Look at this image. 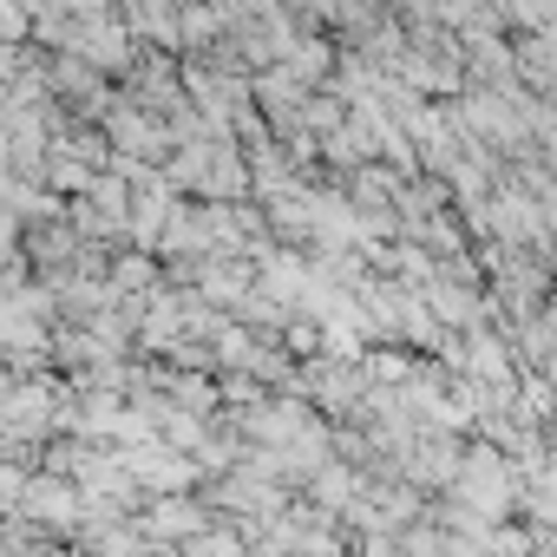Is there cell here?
<instances>
[{
  "mask_svg": "<svg viewBox=\"0 0 557 557\" xmlns=\"http://www.w3.org/2000/svg\"><path fill=\"white\" fill-rule=\"evenodd\" d=\"M86 485L79 479H66V472H53V466H34L27 472V492H21V518H34L40 531H53V537H73L79 524H86Z\"/></svg>",
  "mask_w": 557,
  "mask_h": 557,
  "instance_id": "obj_1",
  "label": "cell"
},
{
  "mask_svg": "<svg viewBox=\"0 0 557 557\" xmlns=\"http://www.w3.org/2000/svg\"><path fill=\"white\" fill-rule=\"evenodd\" d=\"M99 125H106V138H112V158H138V164H164V158L177 151V138H171V125H164L158 112H145V106H132L125 92L112 99V112H106Z\"/></svg>",
  "mask_w": 557,
  "mask_h": 557,
  "instance_id": "obj_2",
  "label": "cell"
},
{
  "mask_svg": "<svg viewBox=\"0 0 557 557\" xmlns=\"http://www.w3.org/2000/svg\"><path fill=\"white\" fill-rule=\"evenodd\" d=\"M125 472L138 479L145 498H164V492H197L203 485V466L190 453H177L171 440H145V446H125Z\"/></svg>",
  "mask_w": 557,
  "mask_h": 557,
  "instance_id": "obj_3",
  "label": "cell"
},
{
  "mask_svg": "<svg viewBox=\"0 0 557 557\" xmlns=\"http://www.w3.org/2000/svg\"><path fill=\"white\" fill-rule=\"evenodd\" d=\"M216 511L203 505V492H164V498H145L138 505V531L145 544H190Z\"/></svg>",
  "mask_w": 557,
  "mask_h": 557,
  "instance_id": "obj_4",
  "label": "cell"
},
{
  "mask_svg": "<svg viewBox=\"0 0 557 557\" xmlns=\"http://www.w3.org/2000/svg\"><path fill=\"white\" fill-rule=\"evenodd\" d=\"M190 289H197L210 309L236 315V309L256 296V256H203V262L190 269Z\"/></svg>",
  "mask_w": 557,
  "mask_h": 557,
  "instance_id": "obj_5",
  "label": "cell"
},
{
  "mask_svg": "<svg viewBox=\"0 0 557 557\" xmlns=\"http://www.w3.org/2000/svg\"><path fill=\"white\" fill-rule=\"evenodd\" d=\"M466 92H518V53H511V34L466 40Z\"/></svg>",
  "mask_w": 557,
  "mask_h": 557,
  "instance_id": "obj_6",
  "label": "cell"
},
{
  "mask_svg": "<svg viewBox=\"0 0 557 557\" xmlns=\"http://www.w3.org/2000/svg\"><path fill=\"white\" fill-rule=\"evenodd\" d=\"M106 283L119 289V296H151L158 283H164V262L151 256V249H138V243H125L119 256H112V275Z\"/></svg>",
  "mask_w": 557,
  "mask_h": 557,
  "instance_id": "obj_7",
  "label": "cell"
},
{
  "mask_svg": "<svg viewBox=\"0 0 557 557\" xmlns=\"http://www.w3.org/2000/svg\"><path fill=\"white\" fill-rule=\"evenodd\" d=\"M184 557H249V531H243L236 518H210V524L184 544Z\"/></svg>",
  "mask_w": 557,
  "mask_h": 557,
  "instance_id": "obj_8",
  "label": "cell"
},
{
  "mask_svg": "<svg viewBox=\"0 0 557 557\" xmlns=\"http://www.w3.org/2000/svg\"><path fill=\"white\" fill-rule=\"evenodd\" d=\"M21 492H27V466L0 459V518H8V511H21Z\"/></svg>",
  "mask_w": 557,
  "mask_h": 557,
  "instance_id": "obj_9",
  "label": "cell"
},
{
  "mask_svg": "<svg viewBox=\"0 0 557 557\" xmlns=\"http://www.w3.org/2000/svg\"><path fill=\"white\" fill-rule=\"evenodd\" d=\"M537 374H544V381H550V387H557V361H550V368H537Z\"/></svg>",
  "mask_w": 557,
  "mask_h": 557,
  "instance_id": "obj_10",
  "label": "cell"
},
{
  "mask_svg": "<svg viewBox=\"0 0 557 557\" xmlns=\"http://www.w3.org/2000/svg\"><path fill=\"white\" fill-rule=\"evenodd\" d=\"M544 106H550V112H557V92H550V99H544Z\"/></svg>",
  "mask_w": 557,
  "mask_h": 557,
  "instance_id": "obj_11",
  "label": "cell"
},
{
  "mask_svg": "<svg viewBox=\"0 0 557 557\" xmlns=\"http://www.w3.org/2000/svg\"><path fill=\"white\" fill-rule=\"evenodd\" d=\"M0 106H8V86H0Z\"/></svg>",
  "mask_w": 557,
  "mask_h": 557,
  "instance_id": "obj_12",
  "label": "cell"
},
{
  "mask_svg": "<svg viewBox=\"0 0 557 557\" xmlns=\"http://www.w3.org/2000/svg\"><path fill=\"white\" fill-rule=\"evenodd\" d=\"M0 361H8V342H0Z\"/></svg>",
  "mask_w": 557,
  "mask_h": 557,
  "instance_id": "obj_13",
  "label": "cell"
}]
</instances>
